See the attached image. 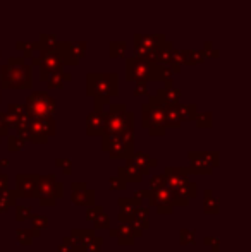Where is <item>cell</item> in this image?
I'll return each mask as SVG.
<instances>
[{"instance_id":"6da1fadb","label":"cell","mask_w":251,"mask_h":252,"mask_svg":"<svg viewBox=\"0 0 251 252\" xmlns=\"http://www.w3.org/2000/svg\"><path fill=\"white\" fill-rule=\"evenodd\" d=\"M86 93L95 100V110H104V106L119 94V76L115 72H90L86 76Z\"/></svg>"},{"instance_id":"7a4b0ae2","label":"cell","mask_w":251,"mask_h":252,"mask_svg":"<svg viewBox=\"0 0 251 252\" xmlns=\"http://www.w3.org/2000/svg\"><path fill=\"white\" fill-rule=\"evenodd\" d=\"M126 130H134V115L127 110L124 103H108V112H105V129L107 136H121Z\"/></svg>"},{"instance_id":"3957f363","label":"cell","mask_w":251,"mask_h":252,"mask_svg":"<svg viewBox=\"0 0 251 252\" xmlns=\"http://www.w3.org/2000/svg\"><path fill=\"white\" fill-rule=\"evenodd\" d=\"M0 84L3 90H31L33 67L31 65H3L0 69Z\"/></svg>"},{"instance_id":"277c9868","label":"cell","mask_w":251,"mask_h":252,"mask_svg":"<svg viewBox=\"0 0 251 252\" xmlns=\"http://www.w3.org/2000/svg\"><path fill=\"white\" fill-rule=\"evenodd\" d=\"M141 126L148 129L151 137H162L167 130L165 127V112L164 105L150 100L141 106Z\"/></svg>"},{"instance_id":"5b68a950","label":"cell","mask_w":251,"mask_h":252,"mask_svg":"<svg viewBox=\"0 0 251 252\" xmlns=\"http://www.w3.org/2000/svg\"><path fill=\"white\" fill-rule=\"evenodd\" d=\"M146 201H148V204L153 206L160 215H171L172 209L178 208V206L186 208V206L189 204V199H186L178 190H172V189H169V187L150 190V197H148Z\"/></svg>"},{"instance_id":"8992f818","label":"cell","mask_w":251,"mask_h":252,"mask_svg":"<svg viewBox=\"0 0 251 252\" xmlns=\"http://www.w3.org/2000/svg\"><path fill=\"white\" fill-rule=\"evenodd\" d=\"M64 197V186L55 175H40L36 184L35 199L40 201V206L54 208L59 199Z\"/></svg>"},{"instance_id":"52a82bcc","label":"cell","mask_w":251,"mask_h":252,"mask_svg":"<svg viewBox=\"0 0 251 252\" xmlns=\"http://www.w3.org/2000/svg\"><path fill=\"white\" fill-rule=\"evenodd\" d=\"M164 43V34H134V57L153 62L158 48Z\"/></svg>"},{"instance_id":"ba28073f","label":"cell","mask_w":251,"mask_h":252,"mask_svg":"<svg viewBox=\"0 0 251 252\" xmlns=\"http://www.w3.org/2000/svg\"><path fill=\"white\" fill-rule=\"evenodd\" d=\"M188 158L191 161V172L196 175H212L214 168L220 165V153L218 151H189Z\"/></svg>"},{"instance_id":"9c48e42d","label":"cell","mask_w":251,"mask_h":252,"mask_svg":"<svg viewBox=\"0 0 251 252\" xmlns=\"http://www.w3.org/2000/svg\"><path fill=\"white\" fill-rule=\"evenodd\" d=\"M24 106L30 117H54L55 100L45 91H33L26 98Z\"/></svg>"},{"instance_id":"30bf717a","label":"cell","mask_w":251,"mask_h":252,"mask_svg":"<svg viewBox=\"0 0 251 252\" xmlns=\"http://www.w3.org/2000/svg\"><path fill=\"white\" fill-rule=\"evenodd\" d=\"M155 62L129 57L126 60V79L127 81H155Z\"/></svg>"},{"instance_id":"8fae6325","label":"cell","mask_w":251,"mask_h":252,"mask_svg":"<svg viewBox=\"0 0 251 252\" xmlns=\"http://www.w3.org/2000/svg\"><path fill=\"white\" fill-rule=\"evenodd\" d=\"M54 117H31L30 119V143L45 144L48 137L55 136Z\"/></svg>"},{"instance_id":"7c38bea8","label":"cell","mask_w":251,"mask_h":252,"mask_svg":"<svg viewBox=\"0 0 251 252\" xmlns=\"http://www.w3.org/2000/svg\"><path fill=\"white\" fill-rule=\"evenodd\" d=\"M38 60H40V81L41 83H47V79L50 77V74L59 72L64 69L62 60L59 59L57 52L52 48V50H38Z\"/></svg>"},{"instance_id":"4fadbf2b","label":"cell","mask_w":251,"mask_h":252,"mask_svg":"<svg viewBox=\"0 0 251 252\" xmlns=\"http://www.w3.org/2000/svg\"><path fill=\"white\" fill-rule=\"evenodd\" d=\"M189 166H165L164 177H165V187L172 190H178L181 186H184L189 180L191 175Z\"/></svg>"},{"instance_id":"5bb4252c","label":"cell","mask_w":251,"mask_h":252,"mask_svg":"<svg viewBox=\"0 0 251 252\" xmlns=\"http://www.w3.org/2000/svg\"><path fill=\"white\" fill-rule=\"evenodd\" d=\"M40 175H17L16 177V192L17 199H35L36 184Z\"/></svg>"},{"instance_id":"9a60e30c","label":"cell","mask_w":251,"mask_h":252,"mask_svg":"<svg viewBox=\"0 0 251 252\" xmlns=\"http://www.w3.org/2000/svg\"><path fill=\"white\" fill-rule=\"evenodd\" d=\"M105 129V110H93L86 119V134L91 137L102 136Z\"/></svg>"},{"instance_id":"2e32d148","label":"cell","mask_w":251,"mask_h":252,"mask_svg":"<svg viewBox=\"0 0 251 252\" xmlns=\"http://www.w3.org/2000/svg\"><path fill=\"white\" fill-rule=\"evenodd\" d=\"M117 204H119V223H129L133 220V213L138 206H141V199L138 197H119L117 199Z\"/></svg>"},{"instance_id":"e0dca14e","label":"cell","mask_w":251,"mask_h":252,"mask_svg":"<svg viewBox=\"0 0 251 252\" xmlns=\"http://www.w3.org/2000/svg\"><path fill=\"white\" fill-rule=\"evenodd\" d=\"M71 202L81 208H90L95 204V190L88 189V186L71 189Z\"/></svg>"},{"instance_id":"ac0fdd59","label":"cell","mask_w":251,"mask_h":252,"mask_svg":"<svg viewBox=\"0 0 251 252\" xmlns=\"http://www.w3.org/2000/svg\"><path fill=\"white\" fill-rule=\"evenodd\" d=\"M127 159H129V161L133 163L143 175L144 173H150V170L158 165V161L153 158V156H150L148 153H143V151H133V155H131Z\"/></svg>"},{"instance_id":"d6986e66","label":"cell","mask_w":251,"mask_h":252,"mask_svg":"<svg viewBox=\"0 0 251 252\" xmlns=\"http://www.w3.org/2000/svg\"><path fill=\"white\" fill-rule=\"evenodd\" d=\"M93 235H95V230H72V233L69 235V242H71V247H72V252L86 251L88 242H90Z\"/></svg>"},{"instance_id":"ffe728a7","label":"cell","mask_w":251,"mask_h":252,"mask_svg":"<svg viewBox=\"0 0 251 252\" xmlns=\"http://www.w3.org/2000/svg\"><path fill=\"white\" fill-rule=\"evenodd\" d=\"M179 98H181V91L178 88L172 86H164L157 91V96L150 98V100L160 103V105H169V103H179Z\"/></svg>"},{"instance_id":"44dd1931","label":"cell","mask_w":251,"mask_h":252,"mask_svg":"<svg viewBox=\"0 0 251 252\" xmlns=\"http://www.w3.org/2000/svg\"><path fill=\"white\" fill-rule=\"evenodd\" d=\"M110 230V237L117 240L119 246H133L134 244V235L131 232L129 223H121L117 228H108Z\"/></svg>"},{"instance_id":"7402d4cb","label":"cell","mask_w":251,"mask_h":252,"mask_svg":"<svg viewBox=\"0 0 251 252\" xmlns=\"http://www.w3.org/2000/svg\"><path fill=\"white\" fill-rule=\"evenodd\" d=\"M164 112H165V127H169V129H179L182 126L181 113H179V103L164 105Z\"/></svg>"},{"instance_id":"603a6c76","label":"cell","mask_w":251,"mask_h":252,"mask_svg":"<svg viewBox=\"0 0 251 252\" xmlns=\"http://www.w3.org/2000/svg\"><path fill=\"white\" fill-rule=\"evenodd\" d=\"M117 172H119V177H122L126 182L140 184L141 179H143V173H141L140 170H138L136 166H134L133 163L129 161V159H127V163H126L124 166H119Z\"/></svg>"},{"instance_id":"cb8c5ba5","label":"cell","mask_w":251,"mask_h":252,"mask_svg":"<svg viewBox=\"0 0 251 252\" xmlns=\"http://www.w3.org/2000/svg\"><path fill=\"white\" fill-rule=\"evenodd\" d=\"M16 201H17V196L14 192V189H3L0 190V213H7L10 208L16 206Z\"/></svg>"},{"instance_id":"d4e9b609","label":"cell","mask_w":251,"mask_h":252,"mask_svg":"<svg viewBox=\"0 0 251 252\" xmlns=\"http://www.w3.org/2000/svg\"><path fill=\"white\" fill-rule=\"evenodd\" d=\"M71 81V74L64 72V70H59V72L50 74V77L47 79V88L48 90H61L64 88V84Z\"/></svg>"},{"instance_id":"484cf974","label":"cell","mask_w":251,"mask_h":252,"mask_svg":"<svg viewBox=\"0 0 251 252\" xmlns=\"http://www.w3.org/2000/svg\"><path fill=\"white\" fill-rule=\"evenodd\" d=\"M205 196V201H203V211L207 215H217L220 211V199H215L214 197V192L210 189H207L203 192Z\"/></svg>"},{"instance_id":"4316f807","label":"cell","mask_w":251,"mask_h":252,"mask_svg":"<svg viewBox=\"0 0 251 252\" xmlns=\"http://www.w3.org/2000/svg\"><path fill=\"white\" fill-rule=\"evenodd\" d=\"M131 221H136L138 225H140L143 230L150 228V209L144 208L143 204L138 206V208L134 209V213H133V220H131Z\"/></svg>"},{"instance_id":"83f0119b","label":"cell","mask_w":251,"mask_h":252,"mask_svg":"<svg viewBox=\"0 0 251 252\" xmlns=\"http://www.w3.org/2000/svg\"><path fill=\"white\" fill-rule=\"evenodd\" d=\"M24 146H26V141L17 136V134H10V136L7 137V150L10 153H17V151L24 150Z\"/></svg>"},{"instance_id":"f1b7e54d","label":"cell","mask_w":251,"mask_h":252,"mask_svg":"<svg viewBox=\"0 0 251 252\" xmlns=\"http://www.w3.org/2000/svg\"><path fill=\"white\" fill-rule=\"evenodd\" d=\"M178 192L181 194V196H184L186 199H189V201H191V199H194V197L198 196V184L188 180V182H186L184 186L179 187Z\"/></svg>"},{"instance_id":"f546056e","label":"cell","mask_w":251,"mask_h":252,"mask_svg":"<svg viewBox=\"0 0 251 252\" xmlns=\"http://www.w3.org/2000/svg\"><path fill=\"white\" fill-rule=\"evenodd\" d=\"M14 211H16V221L23 223V221H28L33 215V209L31 206H21V204H16L14 206Z\"/></svg>"},{"instance_id":"4dcf8cb0","label":"cell","mask_w":251,"mask_h":252,"mask_svg":"<svg viewBox=\"0 0 251 252\" xmlns=\"http://www.w3.org/2000/svg\"><path fill=\"white\" fill-rule=\"evenodd\" d=\"M16 240H17V244H19V246H31V244H33V240H35L33 232H31V230H28V228L17 230V232H16Z\"/></svg>"},{"instance_id":"1f68e13d","label":"cell","mask_w":251,"mask_h":252,"mask_svg":"<svg viewBox=\"0 0 251 252\" xmlns=\"http://www.w3.org/2000/svg\"><path fill=\"white\" fill-rule=\"evenodd\" d=\"M179 113H181L182 122H184V120H194V117H196V113H198V108L193 103H189V105H181V103H179Z\"/></svg>"},{"instance_id":"d6a6232c","label":"cell","mask_w":251,"mask_h":252,"mask_svg":"<svg viewBox=\"0 0 251 252\" xmlns=\"http://www.w3.org/2000/svg\"><path fill=\"white\" fill-rule=\"evenodd\" d=\"M31 225H33V228L40 230V232H43V230L48 228V225H50V220H48V216L45 215H31Z\"/></svg>"},{"instance_id":"836d02e7","label":"cell","mask_w":251,"mask_h":252,"mask_svg":"<svg viewBox=\"0 0 251 252\" xmlns=\"http://www.w3.org/2000/svg\"><path fill=\"white\" fill-rule=\"evenodd\" d=\"M194 120H196V126L200 127V129H210L212 127V113L210 112H198L196 117H194Z\"/></svg>"},{"instance_id":"e575fe53","label":"cell","mask_w":251,"mask_h":252,"mask_svg":"<svg viewBox=\"0 0 251 252\" xmlns=\"http://www.w3.org/2000/svg\"><path fill=\"white\" fill-rule=\"evenodd\" d=\"M91 223H93L97 230H108V228H110V223L112 221H110V216L105 215V211H102L100 215H98Z\"/></svg>"},{"instance_id":"d590c367","label":"cell","mask_w":251,"mask_h":252,"mask_svg":"<svg viewBox=\"0 0 251 252\" xmlns=\"http://www.w3.org/2000/svg\"><path fill=\"white\" fill-rule=\"evenodd\" d=\"M127 52V45L124 41H115L110 43V57L112 59H119V57H126Z\"/></svg>"},{"instance_id":"8d00e7d4","label":"cell","mask_w":251,"mask_h":252,"mask_svg":"<svg viewBox=\"0 0 251 252\" xmlns=\"http://www.w3.org/2000/svg\"><path fill=\"white\" fill-rule=\"evenodd\" d=\"M194 239H196V235H194L193 230L182 228L181 232H179V244H181V246H188V244H193Z\"/></svg>"},{"instance_id":"74e56055","label":"cell","mask_w":251,"mask_h":252,"mask_svg":"<svg viewBox=\"0 0 251 252\" xmlns=\"http://www.w3.org/2000/svg\"><path fill=\"white\" fill-rule=\"evenodd\" d=\"M55 166L62 170L64 175H71V172H72V161L69 158H57L55 159Z\"/></svg>"},{"instance_id":"f35d334b","label":"cell","mask_w":251,"mask_h":252,"mask_svg":"<svg viewBox=\"0 0 251 252\" xmlns=\"http://www.w3.org/2000/svg\"><path fill=\"white\" fill-rule=\"evenodd\" d=\"M148 91H150V86H148V81H136V86H134V96H148Z\"/></svg>"},{"instance_id":"ab89813d","label":"cell","mask_w":251,"mask_h":252,"mask_svg":"<svg viewBox=\"0 0 251 252\" xmlns=\"http://www.w3.org/2000/svg\"><path fill=\"white\" fill-rule=\"evenodd\" d=\"M108 184H110V187L108 189L110 190H124L126 187H127V182L122 177H119V175H115V177H112L110 180H108Z\"/></svg>"},{"instance_id":"60d3db41","label":"cell","mask_w":251,"mask_h":252,"mask_svg":"<svg viewBox=\"0 0 251 252\" xmlns=\"http://www.w3.org/2000/svg\"><path fill=\"white\" fill-rule=\"evenodd\" d=\"M162 187H165L164 173H162V175H151V179H150V190H157V189H162Z\"/></svg>"},{"instance_id":"b9f144b4","label":"cell","mask_w":251,"mask_h":252,"mask_svg":"<svg viewBox=\"0 0 251 252\" xmlns=\"http://www.w3.org/2000/svg\"><path fill=\"white\" fill-rule=\"evenodd\" d=\"M102 246H104V239H102V237L93 235V237H91L90 242H88L86 251H84V252H88V251H100Z\"/></svg>"},{"instance_id":"7bdbcfd3","label":"cell","mask_w":251,"mask_h":252,"mask_svg":"<svg viewBox=\"0 0 251 252\" xmlns=\"http://www.w3.org/2000/svg\"><path fill=\"white\" fill-rule=\"evenodd\" d=\"M71 45V50L74 52V55L77 57V59H81V57L86 53V43L84 41H77V43H69Z\"/></svg>"},{"instance_id":"ee69618b","label":"cell","mask_w":251,"mask_h":252,"mask_svg":"<svg viewBox=\"0 0 251 252\" xmlns=\"http://www.w3.org/2000/svg\"><path fill=\"white\" fill-rule=\"evenodd\" d=\"M102 211H104V208H102V206H97V204L90 206V208H86V220H88V221H93V220L97 218Z\"/></svg>"},{"instance_id":"f6af8a7d","label":"cell","mask_w":251,"mask_h":252,"mask_svg":"<svg viewBox=\"0 0 251 252\" xmlns=\"http://www.w3.org/2000/svg\"><path fill=\"white\" fill-rule=\"evenodd\" d=\"M203 244L210 247V251H218V249H220V239H218V237H205Z\"/></svg>"},{"instance_id":"bcb514c9","label":"cell","mask_w":251,"mask_h":252,"mask_svg":"<svg viewBox=\"0 0 251 252\" xmlns=\"http://www.w3.org/2000/svg\"><path fill=\"white\" fill-rule=\"evenodd\" d=\"M16 48L24 53V55H23L24 59H26V57H33L35 55L33 43H16Z\"/></svg>"},{"instance_id":"7dc6e473","label":"cell","mask_w":251,"mask_h":252,"mask_svg":"<svg viewBox=\"0 0 251 252\" xmlns=\"http://www.w3.org/2000/svg\"><path fill=\"white\" fill-rule=\"evenodd\" d=\"M10 130L9 124H7V119H5V113L0 112V141H2L3 136H7Z\"/></svg>"},{"instance_id":"c3c4849f","label":"cell","mask_w":251,"mask_h":252,"mask_svg":"<svg viewBox=\"0 0 251 252\" xmlns=\"http://www.w3.org/2000/svg\"><path fill=\"white\" fill-rule=\"evenodd\" d=\"M57 252H72V247H71V242H69V237H64L62 242L59 244V247H57Z\"/></svg>"},{"instance_id":"681fc988","label":"cell","mask_w":251,"mask_h":252,"mask_svg":"<svg viewBox=\"0 0 251 252\" xmlns=\"http://www.w3.org/2000/svg\"><path fill=\"white\" fill-rule=\"evenodd\" d=\"M134 197H138V199L141 201H146L148 197H150V189H141V190H136V192L133 194Z\"/></svg>"},{"instance_id":"f907efd6","label":"cell","mask_w":251,"mask_h":252,"mask_svg":"<svg viewBox=\"0 0 251 252\" xmlns=\"http://www.w3.org/2000/svg\"><path fill=\"white\" fill-rule=\"evenodd\" d=\"M7 187H9V175L2 173V170H0V190L7 189Z\"/></svg>"},{"instance_id":"816d5d0a","label":"cell","mask_w":251,"mask_h":252,"mask_svg":"<svg viewBox=\"0 0 251 252\" xmlns=\"http://www.w3.org/2000/svg\"><path fill=\"white\" fill-rule=\"evenodd\" d=\"M7 63H9V65H23V63H24V57H17V59H16V57H10Z\"/></svg>"},{"instance_id":"f5cc1de1","label":"cell","mask_w":251,"mask_h":252,"mask_svg":"<svg viewBox=\"0 0 251 252\" xmlns=\"http://www.w3.org/2000/svg\"><path fill=\"white\" fill-rule=\"evenodd\" d=\"M9 165H10V163L7 161V159H0V170H2L3 166H9Z\"/></svg>"},{"instance_id":"db71d44e","label":"cell","mask_w":251,"mask_h":252,"mask_svg":"<svg viewBox=\"0 0 251 252\" xmlns=\"http://www.w3.org/2000/svg\"><path fill=\"white\" fill-rule=\"evenodd\" d=\"M88 252H102V249L100 251H88Z\"/></svg>"},{"instance_id":"11a10c76","label":"cell","mask_w":251,"mask_h":252,"mask_svg":"<svg viewBox=\"0 0 251 252\" xmlns=\"http://www.w3.org/2000/svg\"><path fill=\"white\" fill-rule=\"evenodd\" d=\"M210 252H220V249H218V251H210Z\"/></svg>"},{"instance_id":"9f6ffc18","label":"cell","mask_w":251,"mask_h":252,"mask_svg":"<svg viewBox=\"0 0 251 252\" xmlns=\"http://www.w3.org/2000/svg\"><path fill=\"white\" fill-rule=\"evenodd\" d=\"M0 57H2V52H0Z\"/></svg>"},{"instance_id":"6f0895ef","label":"cell","mask_w":251,"mask_h":252,"mask_svg":"<svg viewBox=\"0 0 251 252\" xmlns=\"http://www.w3.org/2000/svg\"><path fill=\"white\" fill-rule=\"evenodd\" d=\"M0 98H2V96H0ZM0 101H2V100H0Z\"/></svg>"}]
</instances>
